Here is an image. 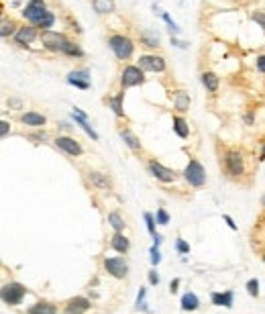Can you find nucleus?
Instances as JSON below:
<instances>
[{
  "label": "nucleus",
  "instance_id": "obj_1",
  "mask_svg": "<svg viewBox=\"0 0 265 314\" xmlns=\"http://www.w3.org/2000/svg\"><path fill=\"white\" fill-rule=\"evenodd\" d=\"M108 47L113 49V53L119 57V59H129L135 51V43H132L127 35H110L108 37Z\"/></svg>",
  "mask_w": 265,
  "mask_h": 314
},
{
  "label": "nucleus",
  "instance_id": "obj_2",
  "mask_svg": "<svg viewBox=\"0 0 265 314\" xmlns=\"http://www.w3.org/2000/svg\"><path fill=\"white\" fill-rule=\"evenodd\" d=\"M184 177H186V182H188L190 186L200 188V186H204V182H206V171H204L202 163L198 161V159H190V163H188L186 169H184Z\"/></svg>",
  "mask_w": 265,
  "mask_h": 314
},
{
  "label": "nucleus",
  "instance_id": "obj_3",
  "mask_svg": "<svg viewBox=\"0 0 265 314\" xmlns=\"http://www.w3.org/2000/svg\"><path fill=\"white\" fill-rule=\"evenodd\" d=\"M25 294H27V288H25L23 284L10 282V284H6V286L2 288V302L8 304V306H16V304L23 302Z\"/></svg>",
  "mask_w": 265,
  "mask_h": 314
},
{
  "label": "nucleus",
  "instance_id": "obj_4",
  "mask_svg": "<svg viewBox=\"0 0 265 314\" xmlns=\"http://www.w3.org/2000/svg\"><path fill=\"white\" fill-rule=\"evenodd\" d=\"M49 10H47V4H45V0H31V2L25 6L23 10V16L31 22V25H39V22L43 20V16H45Z\"/></svg>",
  "mask_w": 265,
  "mask_h": 314
},
{
  "label": "nucleus",
  "instance_id": "obj_5",
  "mask_svg": "<svg viewBox=\"0 0 265 314\" xmlns=\"http://www.w3.org/2000/svg\"><path fill=\"white\" fill-rule=\"evenodd\" d=\"M145 82V72L141 70L139 65H127L123 74H121V86L123 90L132 88V86H141Z\"/></svg>",
  "mask_w": 265,
  "mask_h": 314
},
{
  "label": "nucleus",
  "instance_id": "obj_6",
  "mask_svg": "<svg viewBox=\"0 0 265 314\" xmlns=\"http://www.w3.org/2000/svg\"><path fill=\"white\" fill-rule=\"evenodd\" d=\"M41 41H43V47H47L49 51H63V47L68 45V37L63 33H55V31H41Z\"/></svg>",
  "mask_w": 265,
  "mask_h": 314
},
{
  "label": "nucleus",
  "instance_id": "obj_7",
  "mask_svg": "<svg viewBox=\"0 0 265 314\" xmlns=\"http://www.w3.org/2000/svg\"><path fill=\"white\" fill-rule=\"evenodd\" d=\"M104 269L117 280H123L129 274V265L123 257H106L104 259Z\"/></svg>",
  "mask_w": 265,
  "mask_h": 314
},
{
  "label": "nucleus",
  "instance_id": "obj_8",
  "mask_svg": "<svg viewBox=\"0 0 265 314\" xmlns=\"http://www.w3.org/2000/svg\"><path fill=\"white\" fill-rule=\"evenodd\" d=\"M143 72H163L165 70V59L161 57V55H151V53H147V55H141L139 57V63H137Z\"/></svg>",
  "mask_w": 265,
  "mask_h": 314
},
{
  "label": "nucleus",
  "instance_id": "obj_9",
  "mask_svg": "<svg viewBox=\"0 0 265 314\" xmlns=\"http://www.w3.org/2000/svg\"><path fill=\"white\" fill-rule=\"evenodd\" d=\"M225 167H227V171H229L231 175H241L243 171H245L241 151H237V149L227 151V155H225Z\"/></svg>",
  "mask_w": 265,
  "mask_h": 314
},
{
  "label": "nucleus",
  "instance_id": "obj_10",
  "mask_svg": "<svg viewBox=\"0 0 265 314\" xmlns=\"http://www.w3.org/2000/svg\"><path fill=\"white\" fill-rule=\"evenodd\" d=\"M149 171H151L153 177H157L159 182H163V184H171V182H175V173H173V169L161 165V163L155 161V159L149 161Z\"/></svg>",
  "mask_w": 265,
  "mask_h": 314
},
{
  "label": "nucleus",
  "instance_id": "obj_11",
  "mask_svg": "<svg viewBox=\"0 0 265 314\" xmlns=\"http://www.w3.org/2000/svg\"><path fill=\"white\" fill-rule=\"evenodd\" d=\"M72 119L76 121V125H78V127H80V129H82V131H84V133H86L92 141H98V139H100V137H98V133L92 129V125L88 123L86 112H82L80 108H74V110H72Z\"/></svg>",
  "mask_w": 265,
  "mask_h": 314
},
{
  "label": "nucleus",
  "instance_id": "obj_12",
  "mask_svg": "<svg viewBox=\"0 0 265 314\" xmlns=\"http://www.w3.org/2000/svg\"><path fill=\"white\" fill-rule=\"evenodd\" d=\"M55 145L61 149V151H65L68 155H82V145L74 139V137H68V135H59V137L55 139Z\"/></svg>",
  "mask_w": 265,
  "mask_h": 314
},
{
  "label": "nucleus",
  "instance_id": "obj_13",
  "mask_svg": "<svg viewBox=\"0 0 265 314\" xmlns=\"http://www.w3.org/2000/svg\"><path fill=\"white\" fill-rule=\"evenodd\" d=\"M35 37H37V27L35 25H25V27L16 29V33H14V41L18 45H29V43L35 41Z\"/></svg>",
  "mask_w": 265,
  "mask_h": 314
},
{
  "label": "nucleus",
  "instance_id": "obj_14",
  "mask_svg": "<svg viewBox=\"0 0 265 314\" xmlns=\"http://www.w3.org/2000/svg\"><path fill=\"white\" fill-rule=\"evenodd\" d=\"M88 308H90V300L84 298V296H78V298H72L65 306V314H84Z\"/></svg>",
  "mask_w": 265,
  "mask_h": 314
},
{
  "label": "nucleus",
  "instance_id": "obj_15",
  "mask_svg": "<svg viewBox=\"0 0 265 314\" xmlns=\"http://www.w3.org/2000/svg\"><path fill=\"white\" fill-rule=\"evenodd\" d=\"M20 121H23V125H27V127H33V129H39V127H43L47 123V119L43 117V115H39V112H25L23 117H20Z\"/></svg>",
  "mask_w": 265,
  "mask_h": 314
},
{
  "label": "nucleus",
  "instance_id": "obj_16",
  "mask_svg": "<svg viewBox=\"0 0 265 314\" xmlns=\"http://www.w3.org/2000/svg\"><path fill=\"white\" fill-rule=\"evenodd\" d=\"M233 300H235V294L229 290V292H214L212 294V304L216 306H225V308H231L233 306Z\"/></svg>",
  "mask_w": 265,
  "mask_h": 314
},
{
  "label": "nucleus",
  "instance_id": "obj_17",
  "mask_svg": "<svg viewBox=\"0 0 265 314\" xmlns=\"http://www.w3.org/2000/svg\"><path fill=\"white\" fill-rule=\"evenodd\" d=\"M173 108L178 110V112L190 110V96L184 92V90H178V92H173Z\"/></svg>",
  "mask_w": 265,
  "mask_h": 314
},
{
  "label": "nucleus",
  "instance_id": "obj_18",
  "mask_svg": "<svg viewBox=\"0 0 265 314\" xmlns=\"http://www.w3.org/2000/svg\"><path fill=\"white\" fill-rule=\"evenodd\" d=\"M110 247H113L117 253H127L129 247H131V243H129V239H127L123 233H115L113 241H110Z\"/></svg>",
  "mask_w": 265,
  "mask_h": 314
},
{
  "label": "nucleus",
  "instance_id": "obj_19",
  "mask_svg": "<svg viewBox=\"0 0 265 314\" xmlns=\"http://www.w3.org/2000/svg\"><path fill=\"white\" fill-rule=\"evenodd\" d=\"M121 139H123L132 151H141V141L137 139V135L131 133L129 129H123V131H121Z\"/></svg>",
  "mask_w": 265,
  "mask_h": 314
},
{
  "label": "nucleus",
  "instance_id": "obj_20",
  "mask_svg": "<svg viewBox=\"0 0 265 314\" xmlns=\"http://www.w3.org/2000/svg\"><path fill=\"white\" fill-rule=\"evenodd\" d=\"M123 96H125V92H121L119 96H110L108 100H106V104L113 108V112L119 117V119H123L125 117V110H123Z\"/></svg>",
  "mask_w": 265,
  "mask_h": 314
},
{
  "label": "nucleus",
  "instance_id": "obj_21",
  "mask_svg": "<svg viewBox=\"0 0 265 314\" xmlns=\"http://www.w3.org/2000/svg\"><path fill=\"white\" fill-rule=\"evenodd\" d=\"M202 84H204V88L208 90V92H216L220 80H218V76L214 72H204L202 74Z\"/></svg>",
  "mask_w": 265,
  "mask_h": 314
},
{
  "label": "nucleus",
  "instance_id": "obj_22",
  "mask_svg": "<svg viewBox=\"0 0 265 314\" xmlns=\"http://www.w3.org/2000/svg\"><path fill=\"white\" fill-rule=\"evenodd\" d=\"M173 131L178 133V137H182V139L190 137V127L182 117H173Z\"/></svg>",
  "mask_w": 265,
  "mask_h": 314
},
{
  "label": "nucleus",
  "instance_id": "obj_23",
  "mask_svg": "<svg viewBox=\"0 0 265 314\" xmlns=\"http://www.w3.org/2000/svg\"><path fill=\"white\" fill-rule=\"evenodd\" d=\"M29 314H57V308L49 302H37L29 308Z\"/></svg>",
  "mask_w": 265,
  "mask_h": 314
},
{
  "label": "nucleus",
  "instance_id": "obj_24",
  "mask_svg": "<svg viewBox=\"0 0 265 314\" xmlns=\"http://www.w3.org/2000/svg\"><path fill=\"white\" fill-rule=\"evenodd\" d=\"M92 6L98 14H110L115 10V2L113 0H92Z\"/></svg>",
  "mask_w": 265,
  "mask_h": 314
},
{
  "label": "nucleus",
  "instance_id": "obj_25",
  "mask_svg": "<svg viewBox=\"0 0 265 314\" xmlns=\"http://www.w3.org/2000/svg\"><path fill=\"white\" fill-rule=\"evenodd\" d=\"M198 306H200V300H198L194 292H186L182 296V310H196Z\"/></svg>",
  "mask_w": 265,
  "mask_h": 314
},
{
  "label": "nucleus",
  "instance_id": "obj_26",
  "mask_svg": "<svg viewBox=\"0 0 265 314\" xmlns=\"http://www.w3.org/2000/svg\"><path fill=\"white\" fill-rule=\"evenodd\" d=\"M90 182L94 184V186H98L100 190H106V188H110V179L104 175V173H100V171H90Z\"/></svg>",
  "mask_w": 265,
  "mask_h": 314
},
{
  "label": "nucleus",
  "instance_id": "obj_27",
  "mask_svg": "<svg viewBox=\"0 0 265 314\" xmlns=\"http://www.w3.org/2000/svg\"><path fill=\"white\" fill-rule=\"evenodd\" d=\"M141 43L145 45V47L157 49V47H159V35H153V33H141Z\"/></svg>",
  "mask_w": 265,
  "mask_h": 314
},
{
  "label": "nucleus",
  "instance_id": "obj_28",
  "mask_svg": "<svg viewBox=\"0 0 265 314\" xmlns=\"http://www.w3.org/2000/svg\"><path fill=\"white\" fill-rule=\"evenodd\" d=\"M108 222H110V227H113L117 233H123L125 220H123V216H121L119 212H110V214H108Z\"/></svg>",
  "mask_w": 265,
  "mask_h": 314
},
{
  "label": "nucleus",
  "instance_id": "obj_29",
  "mask_svg": "<svg viewBox=\"0 0 265 314\" xmlns=\"http://www.w3.org/2000/svg\"><path fill=\"white\" fill-rule=\"evenodd\" d=\"M61 53H63V55H70V57H82V55H84V51L80 49V45L74 43V41H68V45L63 47Z\"/></svg>",
  "mask_w": 265,
  "mask_h": 314
},
{
  "label": "nucleus",
  "instance_id": "obj_30",
  "mask_svg": "<svg viewBox=\"0 0 265 314\" xmlns=\"http://www.w3.org/2000/svg\"><path fill=\"white\" fill-rule=\"evenodd\" d=\"M53 22H55V14L49 10L45 16H43V20L37 25V29H41V31H51V27H53Z\"/></svg>",
  "mask_w": 265,
  "mask_h": 314
},
{
  "label": "nucleus",
  "instance_id": "obj_31",
  "mask_svg": "<svg viewBox=\"0 0 265 314\" xmlns=\"http://www.w3.org/2000/svg\"><path fill=\"white\" fill-rule=\"evenodd\" d=\"M14 22L12 20H8V18H2V29H0V35H2V39H6L8 35H12L14 33Z\"/></svg>",
  "mask_w": 265,
  "mask_h": 314
},
{
  "label": "nucleus",
  "instance_id": "obj_32",
  "mask_svg": "<svg viewBox=\"0 0 265 314\" xmlns=\"http://www.w3.org/2000/svg\"><path fill=\"white\" fill-rule=\"evenodd\" d=\"M68 84L80 88V90H88L90 88V80H82V78H74V76H68Z\"/></svg>",
  "mask_w": 265,
  "mask_h": 314
},
{
  "label": "nucleus",
  "instance_id": "obj_33",
  "mask_svg": "<svg viewBox=\"0 0 265 314\" xmlns=\"http://www.w3.org/2000/svg\"><path fill=\"white\" fill-rule=\"evenodd\" d=\"M143 216H145V222H147V231L151 235H155V216H153L151 212H145Z\"/></svg>",
  "mask_w": 265,
  "mask_h": 314
},
{
  "label": "nucleus",
  "instance_id": "obj_34",
  "mask_svg": "<svg viewBox=\"0 0 265 314\" xmlns=\"http://www.w3.org/2000/svg\"><path fill=\"white\" fill-rule=\"evenodd\" d=\"M247 292H249V296L257 298L259 296V282L257 280H249L247 282Z\"/></svg>",
  "mask_w": 265,
  "mask_h": 314
},
{
  "label": "nucleus",
  "instance_id": "obj_35",
  "mask_svg": "<svg viewBox=\"0 0 265 314\" xmlns=\"http://www.w3.org/2000/svg\"><path fill=\"white\" fill-rule=\"evenodd\" d=\"M161 16H163V20L167 22V29H169L173 35H175V33H180V27H178V25H175V22L171 20V16H169L167 12H161Z\"/></svg>",
  "mask_w": 265,
  "mask_h": 314
},
{
  "label": "nucleus",
  "instance_id": "obj_36",
  "mask_svg": "<svg viewBox=\"0 0 265 314\" xmlns=\"http://www.w3.org/2000/svg\"><path fill=\"white\" fill-rule=\"evenodd\" d=\"M155 220H157V224H169V214H167L163 208H157Z\"/></svg>",
  "mask_w": 265,
  "mask_h": 314
},
{
  "label": "nucleus",
  "instance_id": "obj_37",
  "mask_svg": "<svg viewBox=\"0 0 265 314\" xmlns=\"http://www.w3.org/2000/svg\"><path fill=\"white\" fill-rule=\"evenodd\" d=\"M70 76L82 78V80H90V72H88V70H74V72H70Z\"/></svg>",
  "mask_w": 265,
  "mask_h": 314
},
{
  "label": "nucleus",
  "instance_id": "obj_38",
  "mask_svg": "<svg viewBox=\"0 0 265 314\" xmlns=\"http://www.w3.org/2000/svg\"><path fill=\"white\" fill-rule=\"evenodd\" d=\"M159 261H161L159 249H157V247H151V263H153V265H157Z\"/></svg>",
  "mask_w": 265,
  "mask_h": 314
},
{
  "label": "nucleus",
  "instance_id": "obj_39",
  "mask_svg": "<svg viewBox=\"0 0 265 314\" xmlns=\"http://www.w3.org/2000/svg\"><path fill=\"white\" fill-rule=\"evenodd\" d=\"M253 20L259 22V27L265 31V14L263 12H253Z\"/></svg>",
  "mask_w": 265,
  "mask_h": 314
},
{
  "label": "nucleus",
  "instance_id": "obj_40",
  "mask_svg": "<svg viewBox=\"0 0 265 314\" xmlns=\"http://www.w3.org/2000/svg\"><path fill=\"white\" fill-rule=\"evenodd\" d=\"M178 251L180 253H190V245L184 239H178Z\"/></svg>",
  "mask_w": 265,
  "mask_h": 314
},
{
  "label": "nucleus",
  "instance_id": "obj_41",
  "mask_svg": "<svg viewBox=\"0 0 265 314\" xmlns=\"http://www.w3.org/2000/svg\"><path fill=\"white\" fill-rule=\"evenodd\" d=\"M143 298H145V288H141V290H139V296H137V310L145 308V306H143Z\"/></svg>",
  "mask_w": 265,
  "mask_h": 314
},
{
  "label": "nucleus",
  "instance_id": "obj_42",
  "mask_svg": "<svg viewBox=\"0 0 265 314\" xmlns=\"http://www.w3.org/2000/svg\"><path fill=\"white\" fill-rule=\"evenodd\" d=\"M257 70H259L261 74H265V55H259V57H257Z\"/></svg>",
  "mask_w": 265,
  "mask_h": 314
},
{
  "label": "nucleus",
  "instance_id": "obj_43",
  "mask_svg": "<svg viewBox=\"0 0 265 314\" xmlns=\"http://www.w3.org/2000/svg\"><path fill=\"white\" fill-rule=\"evenodd\" d=\"M149 284H153V286H157V284H159V276H157V272H149Z\"/></svg>",
  "mask_w": 265,
  "mask_h": 314
},
{
  "label": "nucleus",
  "instance_id": "obj_44",
  "mask_svg": "<svg viewBox=\"0 0 265 314\" xmlns=\"http://www.w3.org/2000/svg\"><path fill=\"white\" fill-rule=\"evenodd\" d=\"M8 106H12L14 110H18L20 106H23V102H20L18 98H10V100H8Z\"/></svg>",
  "mask_w": 265,
  "mask_h": 314
},
{
  "label": "nucleus",
  "instance_id": "obj_45",
  "mask_svg": "<svg viewBox=\"0 0 265 314\" xmlns=\"http://www.w3.org/2000/svg\"><path fill=\"white\" fill-rule=\"evenodd\" d=\"M0 135H2V137H6V135H8V123L6 121L0 123Z\"/></svg>",
  "mask_w": 265,
  "mask_h": 314
},
{
  "label": "nucleus",
  "instance_id": "obj_46",
  "mask_svg": "<svg viewBox=\"0 0 265 314\" xmlns=\"http://www.w3.org/2000/svg\"><path fill=\"white\" fill-rule=\"evenodd\" d=\"M178 286H180V280H171V284H169V292H171V294L178 292Z\"/></svg>",
  "mask_w": 265,
  "mask_h": 314
},
{
  "label": "nucleus",
  "instance_id": "obj_47",
  "mask_svg": "<svg viewBox=\"0 0 265 314\" xmlns=\"http://www.w3.org/2000/svg\"><path fill=\"white\" fill-rule=\"evenodd\" d=\"M223 218H225V222H227V224H229V227H231V229H233V231H237V224H235V220H233V218H231V216H229V214H225V216H223Z\"/></svg>",
  "mask_w": 265,
  "mask_h": 314
},
{
  "label": "nucleus",
  "instance_id": "obj_48",
  "mask_svg": "<svg viewBox=\"0 0 265 314\" xmlns=\"http://www.w3.org/2000/svg\"><path fill=\"white\" fill-rule=\"evenodd\" d=\"M171 43H173V45H178V47H182V49L186 47V43H182V41H178V39H175V37H171Z\"/></svg>",
  "mask_w": 265,
  "mask_h": 314
},
{
  "label": "nucleus",
  "instance_id": "obj_49",
  "mask_svg": "<svg viewBox=\"0 0 265 314\" xmlns=\"http://www.w3.org/2000/svg\"><path fill=\"white\" fill-rule=\"evenodd\" d=\"M33 137L39 139V141H45V139H47V135H45V133H39V135H33Z\"/></svg>",
  "mask_w": 265,
  "mask_h": 314
},
{
  "label": "nucleus",
  "instance_id": "obj_50",
  "mask_svg": "<svg viewBox=\"0 0 265 314\" xmlns=\"http://www.w3.org/2000/svg\"><path fill=\"white\" fill-rule=\"evenodd\" d=\"M153 241H155V247L161 243V235H153Z\"/></svg>",
  "mask_w": 265,
  "mask_h": 314
},
{
  "label": "nucleus",
  "instance_id": "obj_51",
  "mask_svg": "<svg viewBox=\"0 0 265 314\" xmlns=\"http://www.w3.org/2000/svg\"><path fill=\"white\" fill-rule=\"evenodd\" d=\"M259 159H261V161H265V145L261 147V157H259Z\"/></svg>",
  "mask_w": 265,
  "mask_h": 314
},
{
  "label": "nucleus",
  "instance_id": "obj_52",
  "mask_svg": "<svg viewBox=\"0 0 265 314\" xmlns=\"http://www.w3.org/2000/svg\"><path fill=\"white\" fill-rule=\"evenodd\" d=\"M263 204H265V196H263Z\"/></svg>",
  "mask_w": 265,
  "mask_h": 314
},
{
  "label": "nucleus",
  "instance_id": "obj_53",
  "mask_svg": "<svg viewBox=\"0 0 265 314\" xmlns=\"http://www.w3.org/2000/svg\"><path fill=\"white\" fill-rule=\"evenodd\" d=\"M263 261H265V255H263Z\"/></svg>",
  "mask_w": 265,
  "mask_h": 314
}]
</instances>
